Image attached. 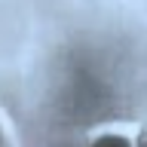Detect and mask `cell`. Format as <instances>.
I'll use <instances>...</instances> for the list:
<instances>
[{"label": "cell", "instance_id": "1", "mask_svg": "<svg viewBox=\"0 0 147 147\" xmlns=\"http://www.w3.org/2000/svg\"><path fill=\"white\" fill-rule=\"evenodd\" d=\"M92 147H132V144H129V138H123V135H101V138L92 141Z\"/></svg>", "mask_w": 147, "mask_h": 147}]
</instances>
